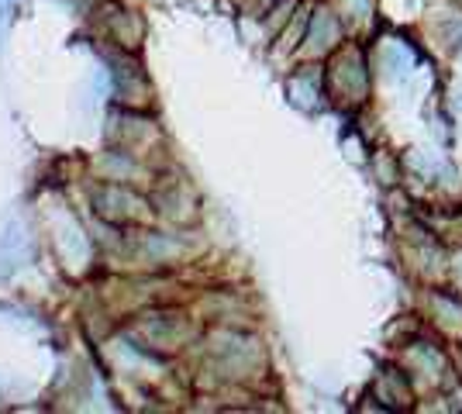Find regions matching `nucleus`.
<instances>
[{
    "label": "nucleus",
    "instance_id": "obj_1",
    "mask_svg": "<svg viewBox=\"0 0 462 414\" xmlns=\"http://www.w3.org/2000/svg\"><path fill=\"white\" fill-rule=\"evenodd\" d=\"M93 207H97V215H100L104 222L121 224V228L142 224L149 218V200L138 197L135 191H128V187H118V184L97 187V191H93Z\"/></svg>",
    "mask_w": 462,
    "mask_h": 414
},
{
    "label": "nucleus",
    "instance_id": "obj_2",
    "mask_svg": "<svg viewBox=\"0 0 462 414\" xmlns=\"http://www.w3.org/2000/svg\"><path fill=\"white\" fill-rule=\"evenodd\" d=\"M317 28H321V38H332V35H335V21H332L328 14H321V18H317ZM310 42H314V45H325V42H317V35H310Z\"/></svg>",
    "mask_w": 462,
    "mask_h": 414
}]
</instances>
